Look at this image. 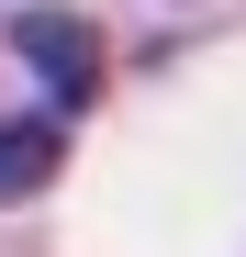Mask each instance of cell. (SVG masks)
Masks as SVG:
<instances>
[{
	"mask_svg": "<svg viewBox=\"0 0 246 257\" xmlns=\"http://www.w3.org/2000/svg\"><path fill=\"white\" fill-rule=\"evenodd\" d=\"M56 157H67V123H56V112H34V123H0V212L45 190V179H56Z\"/></svg>",
	"mask_w": 246,
	"mask_h": 257,
	"instance_id": "cell-2",
	"label": "cell"
},
{
	"mask_svg": "<svg viewBox=\"0 0 246 257\" xmlns=\"http://www.w3.org/2000/svg\"><path fill=\"white\" fill-rule=\"evenodd\" d=\"M12 45H23V67L45 78V101H56V123L78 112V101H101V34L78 23V12H12Z\"/></svg>",
	"mask_w": 246,
	"mask_h": 257,
	"instance_id": "cell-1",
	"label": "cell"
}]
</instances>
